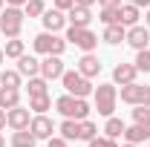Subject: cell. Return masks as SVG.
<instances>
[{
    "label": "cell",
    "instance_id": "obj_1",
    "mask_svg": "<svg viewBox=\"0 0 150 147\" xmlns=\"http://www.w3.org/2000/svg\"><path fill=\"white\" fill-rule=\"evenodd\" d=\"M55 110L64 115V118H75V121H84L87 115H90V104H87V98H78V95H61L55 98Z\"/></svg>",
    "mask_w": 150,
    "mask_h": 147
},
{
    "label": "cell",
    "instance_id": "obj_2",
    "mask_svg": "<svg viewBox=\"0 0 150 147\" xmlns=\"http://www.w3.org/2000/svg\"><path fill=\"white\" fill-rule=\"evenodd\" d=\"M23 18H26V12L20 6L0 9V32L6 37H20V32H23Z\"/></svg>",
    "mask_w": 150,
    "mask_h": 147
},
{
    "label": "cell",
    "instance_id": "obj_3",
    "mask_svg": "<svg viewBox=\"0 0 150 147\" xmlns=\"http://www.w3.org/2000/svg\"><path fill=\"white\" fill-rule=\"evenodd\" d=\"M32 46H35V52L40 55H64V49H67V37H61L58 32H40V35L32 40Z\"/></svg>",
    "mask_w": 150,
    "mask_h": 147
},
{
    "label": "cell",
    "instance_id": "obj_4",
    "mask_svg": "<svg viewBox=\"0 0 150 147\" xmlns=\"http://www.w3.org/2000/svg\"><path fill=\"white\" fill-rule=\"evenodd\" d=\"M61 84H64V90L69 92V95H78V98H87L93 92V81L87 75H81L78 69H67V72L61 75Z\"/></svg>",
    "mask_w": 150,
    "mask_h": 147
},
{
    "label": "cell",
    "instance_id": "obj_5",
    "mask_svg": "<svg viewBox=\"0 0 150 147\" xmlns=\"http://www.w3.org/2000/svg\"><path fill=\"white\" fill-rule=\"evenodd\" d=\"M115 104H118L115 84H98L95 87V110H98V115H107L110 118L112 112H115Z\"/></svg>",
    "mask_w": 150,
    "mask_h": 147
},
{
    "label": "cell",
    "instance_id": "obj_6",
    "mask_svg": "<svg viewBox=\"0 0 150 147\" xmlns=\"http://www.w3.org/2000/svg\"><path fill=\"white\" fill-rule=\"evenodd\" d=\"M67 43H72V46L84 49V52H93L95 46H98V35H95L90 26H69L67 29Z\"/></svg>",
    "mask_w": 150,
    "mask_h": 147
},
{
    "label": "cell",
    "instance_id": "obj_7",
    "mask_svg": "<svg viewBox=\"0 0 150 147\" xmlns=\"http://www.w3.org/2000/svg\"><path fill=\"white\" fill-rule=\"evenodd\" d=\"M121 101L130 104V107H139V104L150 107V87L147 84H139V81L124 84V87H121Z\"/></svg>",
    "mask_w": 150,
    "mask_h": 147
},
{
    "label": "cell",
    "instance_id": "obj_8",
    "mask_svg": "<svg viewBox=\"0 0 150 147\" xmlns=\"http://www.w3.org/2000/svg\"><path fill=\"white\" fill-rule=\"evenodd\" d=\"M29 130L35 133V139H52V133H55V124H52V118L46 115V112H35L32 115V121H29Z\"/></svg>",
    "mask_w": 150,
    "mask_h": 147
},
{
    "label": "cell",
    "instance_id": "obj_9",
    "mask_svg": "<svg viewBox=\"0 0 150 147\" xmlns=\"http://www.w3.org/2000/svg\"><path fill=\"white\" fill-rule=\"evenodd\" d=\"M64 72H67V69H64L61 55H43V61H40V75H43L46 81H55V78H61Z\"/></svg>",
    "mask_w": 150,
    "mask_h": 147
},
{
    "label": "cell",
    "instance_id": "obj_10",
    "mask_svg": "<svg viewBox=\"0 0 150 147\" xmlns=\"http://www.w3.org/2000/svg\"><path fill=\"white\" fill-rule=\"evenodd\" d=\"M127 43H130L133 49L139 52V49H147V43H150V32H147V26H127V37H124Z\"/></svg>",
    "mask_w": 150,
    "mask_h": 147
},
{
    "label": "cell",
    "instance_id": "obj_11",
    "mask_svg": "<svg viewBox=\"0 0 150 147\" xmlns=\"http://www.w3.org/2000/svg\"><path fill=\"white\" fill-rule=\"evenodd\" d=\"M40 20H43V29H46V32H61V29L67 26V12H61V9H46V12L40 15Z\"/></svg>",
    "mask_w": 150,
    "mask_h": 147
},
{
    "label": "cell",
    "instance_id": "obj_12",
    "mask_svg": "<svg viewBox=\"0 0 150 147\" xmlns=\"http://www.w3.org/2000/svg\"><path fill=\"white\" fill-rule=\"evenodd\" d=\"M6 121H9V127L12 130H26L29 127V121H32V112L23 110V107H12V110H6Z\"/></svg>",
    "mask_w": 150,
    "mask_h": 147
},
{
    "label": "cell",
    "instance_id": "obj_13",
    "mask_svg": "<svg viewBox=\"0 0 150 147\" xmlns=\"http://www.w3.org/2000/svg\"><path fill=\"white\" fill-rule=\"evenodd\" d=\"M139 78V69H136V64H118L115 69H112V84H133Z\"/></svg>",
    "mask_w": 150,
    "mask_h": 147
},
{
    "label": "cell",
    "instance_id": "obj_14",
    "mask_svg": "<svg viewBox=\"0 0 150 147\" xmlns=\"http://www.w3.org/2000/svg\"><path fill=\"white\" fill-rule=\"evenodd\" d=\"M67 23H69V26H90V23H93V12H90L87 6H72V9L67 12Z\"/></svg>",
    "mask_w": 150,
    "mask_h": 147
},
{
    "label": "cell",
    "instance_id": "obj_15",
    "mask_svg": "<svg viewBox=\"0 0 150 147\" xmlns=\"http://www.w3.org/2000/svg\"><path fill=\"white\" fill-rule=\"evenodd\" d=\"M18 72L23 75V78H35V75H40V61L23 52V55L18 58Z\"/></svg>",
    "mask_w": 150,
    "mask_h": 147
},
{
    "label": "cell",
    "instance_id": "obj_16",
    "mask_svg": "<svg viewBox=\"0 0 150 147\" xmlns=\"http://www.w3.org/2000/svg\"><path fill=\"white\" fill-rule=\"evenodd\" d=\"M124 37H127V26H121V23H110V26H104L101 40H104V43H110V46H118Z\"/></svg>",
    "mask_w": 150,
    "mask_h": 147
},
{
    "label": "cell",
    "instance_id": "obj_17",
    "mask_svg": "<svg viewBox=\"0 0 150 147\" xmlns=\"http://www.w3.org/2000/svg\"><path fill=\"white\" fill-rule=\"evenodd\" d=\"M78 72L87 75V78H95V75L101 72V61H98L93 52H84V58L78 61Z\"/></svg>",
    "mask_w": 150,
    "mask_h": 147
},
{
    "label": "cell",
    "instance_id": "obj_18",
    "mask_svg": "<svg viewBox=\"0 0 150 147\" xmlns=\"http://www.w3.org/2000/svg\"><path fill=\"white\" fill-rule=\"evenodd\" d=\"M58 133H61L67 141H81V121H75V118H64V124L58 127Z\"/></svg>",
    "mask_w": 150,
    "mask_h": 147
},
{
    "label": "cell",
    "instance_id": "obj_19",
    "mask_svg": "<svg viewBox=\"0 0 150 147\" xmlns=\"http://www.w3.org/2000/svg\"><path fill=\"white\" fill-rule=\"evenodd\" d=\"M147 139H150V133L142 127V124H136V121H133L130 127H124V141H130V144H142V141H147Z\"/></svg>",
    "mask_w": 150,
    "mask_h": 147
},
{
    "label": "cell",
    "instance_id": "obj_20",
    "mask_svg": "<svg viewBox=\"0 0 150 147\" xmlns=\"http://www.w3.org/2000/svg\"><path fill=\"white\" fill-rule=\"evenodd\" d=\"M18 104H20V90H15V87H0V107L3 110H12Z\"/></svg>",
    "mask_w": 150,
    "mask_h": 147
},
{
    "label": "cell",
    "instance_id": "obj_21",
    "mask_svg": "<svg viewBox=\"0 0 150 147\" xmlns=\"http://www.w3.org/2000/svg\"><path fill=\"white\" fill-rule=\"evenodd\" d=\"M35 144H38V139H35V133L29 127L12 133V147H35Z\"/></svg>",
    "mask_w": 150,
    "mask_h": 147
},
{
    "label": "cell",
    "instance_id": "obj_22",
    "mask_svg": "<svg viewBox=\"0 0 150 147\" xmlns=\"http://www.w3.org/2000/svg\"><path fill=\"white\" fill-rule=\"evenodd\" d=\"M0 87H15V90H20L23 87V75L18 69H3L0 72Z\"/></svg>",
    "mask_w": 150,
    "mask_h": 147
},
{
    "label": "cell",
    "instance_id": "obj_23",
    "mask_svg": "<svg viewBox=\"0 0 150 147\" xmlns=\"http://www.w3.org/2000/svg\"><path fill=\"white\" fill-rule=\"evenodd\" d=\"M139 18H142L139 6H133V3H124V6H121V26H136Z\"/></svg>",
    "mask_w": 150,
    "mask_h": 147
},
{
    "label": "cell",
    "instance_id": "obj_24",
    "mask_svg": "<svg viewBox=\"0 0 150 147\" xmlns=\"http://www.w3.org/2000/svg\"><path fill=\"white\" fill-rule=\"evenodd\" d=\"M26 90H29V98H32V95H46V92H49V81H46L43 75H35V78H29Z\"/></svg>",
    "mask_w": 150,
    "mask_h": 147
},
{
    "label": "cell",
    "instance_id": "obj_25",
    "mask_svg": "<svg viewBox=\"0 0 150 147\" xmlns=\"http://www.w3.org/2000/svg\"><path fill=\"white\" fill-rule=\"evenodd\" d=\"M124 127H127V124H124L121 118L110 115L107 124H104V136H110V139H121V136H124Z\"/></svg>",
    "mask_w": 150,
    "mask_h": 147
},
{
    "label": "cell",
    "instance_id": "obj_26",
    "mask_svg": "<svg viewBox=\"0 0 150 147\" xmlns=\"http://www.w3.org/2000/svg\"><path fill=\"white\" fill-rule=\"evenodd\" d=\"M49 107H52L49 92H46V95H32V98H29V110H32V112H46Z\"/></svg>",
    "mask_w": 150,
    "mask_h": 147
},
{
    "label": "cell",
    "instance_id": "obj_27",
    "mask_svg": "<svg viewBox=\"0 0 150 147\" xmlns=\"http://www.w3.org/2000/svg\"><path fill=\"white\" fill-rule=\"evenodd\" d=\"M3 52H6V58H15V61H18V58L26 52V46H23V40H20V37H9Z\"/></svg>",
    "mask_w": 150,
    "mask_h": 147
},
{
    "label": "cell",
    "instance_id": "obj_28",
    "mask_svg": "<svg viewBox=\"0 0 150 147\" xmlns=\"http://www.w3.org/2000/svg\"><path fill=\"white\" fill-rule=\"evenodd\" d=\"M133 121H136V124H142V127L150 133V107H144V104L133 107Z\"/></svg>",
    "mask_w": 150,
    "mask_h": 147
},
{
    "label": "cell",
    "instance_id": "obj_29",
    "mask_svg": "<svg viewBox=\"0 0 150 147\" xmlns=\"http://www.w3.org/2000/svg\"><path fill=\"white\" fill-rule=\"evenodd\" d=\"M23 12H26V18H40V15L46 12V3H43V0H26Z\"/></svg>",
    "mask_w": 150,
    "mask_h": 147
},
{
    "label": "cell",
    "instance_id": "obj_30",
    "mask_svg": "<svg viewBox=\"0 0 150 147\" xmlns=\"http://www.w3.org/2000/svg\"><path fill=\"white\" fill-rule=\"evenodd\" d=\"M101 23L104 26H110V23H121V6H115V9H101Z\"/></svg>",
    "mask_w": 150,
    "mask_h": 147
},
{
    "label": "cell",
    "instance_id": "obj_31",
    "mask_svg": "<svg viewBox=\"0 0 150 147\" xmlns=\"http://www.w3.org/2000/svg\"><path fill=\"white\" fill-rule=\"evenodd\" d=\"M133 64H136V69H139V72H150V49H139Z\"/></svg>",
    "mask_w": 150,
    "mask_h": 147
},
{
    "label": "cell",
    "instance_id": "obj_32",
    "mask_svg": "<svg viewBox=\"0 0 150 147\" xmlns=\"http://www.w3.org/2000/svg\"><path fill=\"white\" fill-rule=\"evenodd\" d=\"M95 136H98V127H95V121L84 118V121H81V141H90V139H95Z\"/></svg>",
    "mask_w": 150,
    "mask_h": 147
},
{
    "label": "cell",
    "instance_id": "obj_33",
    "mask_svg": "<svg viewBox=\"0 0 150 147\" xmlns=\"http://www.w3.org/2000/svg\"><path fill=\"white\" fill-rule=\"evenodd\" d=\"M90 147H118V141L110 136H95V139H90Z\"/></svg>",
    "mask_w": 150,
    "mask_h": 147
},
{
    "label": "cell",
    "instance_id": "obj_34",
    "mask_svg": "<svg viewBox=\"0 0 150 147\" xmlns=\"http://www.w3.org/2000/svg\"><path fill=\"white\" fill-rule=\"evenodd\" d=\"M46 147H69V141H67L64 136H52V139H49V144H46Z\"/></svg>",
    "mask_w": 150,
    "mask_h": 147
},
{
    "label": "cell",
    "instance_id": "obj_35",
    "mask_svg": "<svg viewBox=\"0 0 150 147\" xmlns=\"http://www.w3.org/2000/svg\"><path fill=\"white\" fill-rule=\"evenodd\" d=\"M75 6V0H55V9H61V12H69Z\"/></svg>",
    "mask_w": 150,
    "mask_h": 147
},
{
    "label": "cell",
    "instance_id": "obj_36",
    "mask_svg": "<svg viewBox=\"0 0 150 147\" xmlns=\"http://www.w3.org/2000/svg\"><path fill=\"white\" fill-rule=\"evenodd\" d=\"M98 6L101 9H115V6H121V0H98Z\"/></svg>",
    "mask_w": 150,
    "mask_h": 147
},
{
    "label": "cell",
    "instance_id": "obj_37",
    "mask_svg": "<svg viewBox=\"0 0 150 147\" xmlns=\"http://www.w3.org/2000/svg\"><path fill=\"white\" fill-rule=\"evenodd\" d=\"M75 6H87V9H93L95 0H75Z\"/></svg>",
    "mask_w": 150,
    "mask_h": 147
},
{
    "label": "cell",
    "instance_id": "obj_38",
    "mask_svg": "<svg viewBox=\"0 0 150 147\" xmlns=\"http://www.w3.org/2000/svg\"><path fill=\"white\" fill-rule=\"evenodd\" d=\"M6 6H20V9H23V6H26V0H6Z\"/></svg>",
    "mask_w": 150,
    "mask_h": 147
},
{
    "label": "cell",
    "instance_id": "obj_39",
    "mask_svg": "<svg viewBox=\"0 0 150 147\" xmlns=\"http://www.w3.org/2000/svg\"><path fill=\"white\" fill-rule=\"evenodd\" d=\"M6 124H9V121H6V110H3V107H0V130L6 127Z\"/></svg>",
    "mask_w": 150,
    "mask_h": 147
},
{
    "label": "cell",
    "instance_id": "obj_40",
    "mask_svg": "<svg viewBox=\"0 0 150 147\" xmlns=\"http://www.w3.org/2000/svg\"><path fill=\"white\" fill-rule=\"evenodd\" d=\"M127 3H133V6H139V9H142V6H150V0H127Z\"/></svg>",
    "mask_w": 150,
    "mask_h": 147
},
{
    "label": "cell",
    "instance_id": "obj_41",
    "mask_svg": "<svg viewBox=\"0 0 150 147\" xmlns=\"http://www.w3.org/2000/svg\"><path fill=\"white\" fill-rule=\"evenodd\" d=\"M144 23H147V26H150V9H147V15H144Z\"/></svg>",
    "mask_w": 150,
    "mask_h": 147
},
{
    "label": "cell",
    "instance_id": "obj_42",
    "mask_svg": "<svg viewBox=\"0 0 150 147\" xmlns=\"http://www.w3.org/2000/svg\"><path fill=\"white\" fill-rule=\"evenodd\" d=\"M0 147H6V139H3V133H0Z\"/></svg>",
    "mask_w": 150,
    "mask_h": 147
},
{
    "label": "cell",
    "instance_id": "obj_43",
    "mask_svg": "<svg viewBox=\"0 0 150 147\" xmlns=\"http://www.w3.org/2000/svg\"><path fill=\"white\" fill-rule=\"evenodd\" d=\"M3 58H6V52H3V49H0V66H3Z\"/></svg>",
    "mask_w": 150,
    "mask_h": 147
},
{
    "label": "cell",
    "instance_id": "obj_44",
    "mask_svg": "<svg viewBox=\"0 0 150 147\" xmlns=\"http://www.w3.org/2000/svg\"><path fill=\"white\" fill-rule=\"evenodd\" d=\"M124 147H139V144H130V141H127V144H124Z\"/></svg>",
    "mask_w": 150,
    "mask_h": 147
},
{
    "label": "cell",
    "instance_id": "obj_45",
    "mask_svg": "<svg viewBox=\"0 0 150 147\" xmlns=\"http://www.w3.org/2000/svg\"><path fill=\"white\" fill-rule=\"evenodd\" d=\"M3 6H6V0H0V9H3Z\"/></svg>",
    "mask_w": 150,
    "mask_h": 147
},
{
    "label": "cell",
    "instance_id": "obj_46",
    "mask_svg": "<svg viewBox=\"0 0 150 147\" xmlns=\"http://www.w3.org/2000/svg\"><path fill=\"white\" fill-rule=\"evenodd\" d=\"M147 147H150V139H147Z\"/></svg>",
    "mask_w": 150,
    "mask_h": 147
},
{
    "label": "cell",
    "instance_id": "obj_47",
    "mask_svg": "<svg viewBox=\"0 0 150 147\" xmlns=\"http://www.w3.org/2000/svg\"><path fill=\"white\" fill-rule=\"evenodd\" d=\"M147 49H150V43H147Z\"/></svg>",
    "mask_w": 150,
    "mask_h": 147
}]
</instances>
